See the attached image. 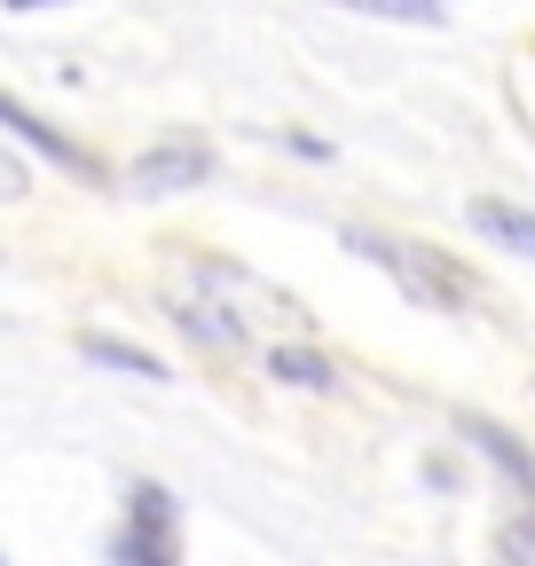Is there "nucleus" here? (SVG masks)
Segmentation results:
<instances>
[{"label": "nucleus", "instance_id": "obj_5", "mask_svg": "<svg viewBox=\"0 0 535 566\" xmlns=\"http://www.w3.org/2000/svg\"><path fill=\"white\" fill-rule=\"evenodd\" d=\"M0 126H9V134L24 142V150H40L48 166H63V174H80V181H103V166H95V150H80V142H72V134H63V126H48L40 111H24L17 95H0Z\"/></svg>", "mask_w": 535, "mask_h": 566}, {"label": "nucleus", "instance_id": "obj_3", "mask_svg": "<svg viewBox=\"0 0 535 566\" xmlns=\"http://www.w3.org/2000/svg\"><path fill=\"white\" fill-rule=\"evenodd\" d=\"M197 181H213V150H206V142H150V150L126 166L134 197H181Z\"/></svg>", "mask_w": 535, "mask_h": 566}, {"label": "nucleus", "instance_id": "obj_10", "mask_svg": "<svg viewBox=\"0 0 535 566\" xmlns=\"http://www.w3.org/2000/svg\"><path fill=\"white\" fill-rule=\"evenodd\" d=\"M174 323H181L197 346H213V354H237V346H244V323L221 315L213 300H174Z\"/></svg>", "mask_w": 535, "mask_h": 566}, {"label": "nucleus", "instance_id": "obj_7", "mask_svg": "<svg viewBox=\"0 0 535 566\" xmlns=\"http://www.w3.org/2000/svg\"><path fill=\"white\" fill-rule=\"evenodd\" d=\"M464 221H473L489 244H504V252H520V260H535V212L527 205H504V197H473L464 205Z\"/></svg>", "mask_w": 535, "mask_h": 566}, {"label": "nucleus", "instance_id": "obj_6", "mask_svg": "<svg viewBox=\"0 0 535 566\" xmlns=\"http://www.w3.org/2000/svg\"><path fill=\"white\" fill-rule=\"evenodd\" d=\"M457 433L473 441V449H481V457H489V464L512 480V495H520V504L535 512V449L512 433V424H496V417H457Z\"/></svg>", "mask_w": 535, "mask_h": 566}, {"label": "nucleus", "instance_id": "obj_8", "mask_svg": "<svg viewBox=\"0 0 535 566\" xmlns=\"http://www.w3.org/2000/svg\"><path fill=\"white\" fill-rule=\"evenodd\" d=\"M80 354H87V363H103V370H126V378H150V386H166V363H158L150 346L118 338V331H80Z\"/></svg>", "mask_w": 535, "mask_h": 566}, {"label": "nucleus", "instance_id": "obj_11", "mask_svg": "<svg viewBox=\"0 0 535 566\" xmlns=\"http://www.w3.org/2000/svg\"><path fill=\"white\" fill-rule=\"evenodd\" d=\"M504 558H512V566H535V512H520V520L504 527Z\"/></svg>", "mask_w": 535, "mask_h": 566}, {"label": "nucleus", "instance_id": "obj_9", "mask_svg": "<svg viewBox=\"0 0 535 566\" xmlns=\"http://www.w3.org/2000/svg\"><path fill=\"white\" fill-rule=\"evenodd\" d=\"M268 370H276L284 386H307V394H331V386H339V363L315 354V346H300V338H276V346H268Z\"/></svg>", "mask_w": 535, "mask_h": 566}, {"label": "nucleus", "instance_id": "obj_4", "mask_svg": "<svg viewBox=\"0 0 535 566\" xmlns=\"http://www.w3.org/2000/svg\"><path fill=\"white\" fill-rule=\"evenodd\" d=\"M197 283H206V300H213L221 315H237V323H244V307H268L276 323H300V307L276 292V283H260V275H244V268H229V260H197Z\"/></svg>", "mask_w": 535, "mask_h": 566}, {"label": "nucleus", "instance_id": "obj_1", "mask_svg": "<svg viewBox=\"0 0 535 566\" xmlns=\"http://www.w3.org/2000/svg\"><path fill=\"white\" fill-rule=\"evenodd\" d=\"M347 244L363 252V260H378L401 292H410L418 307H473L481 300V283H473V268H457L449 252H433V244H410V237H386V229H347Z\"/></svg>", "mask_w": 535, "mask_h": 566}, {"label": "nucleus", "instance_id": "obj_12", "mask_svg": "<svg viewBox=\"0 0 535 566\" xmlns=\"http://www.w3.org/2000/svg\"><path fill=\"white\" fill-rule=\"evenodd\" d=\"M0 566H9V558H0Z\"/></svg>", "mask_w": 535, "mask_h": 566}, {"label": "nucleus", "instance_id": "obj_2", "mask_svg": "<svg viewBox=\"0 0 535 566\" xmlns=\"http://www.w3.org/2000/svg\"><path fill=\"white\" fill-rule=\"evenodd\" d=\"M174 527H181V504H174L158 480H134L126 488V520L111 535V566H181Z\"/></svg>", "mask_w": 535, "mask_h": 566}]
</instances>
